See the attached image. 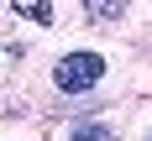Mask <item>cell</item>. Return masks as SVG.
Masks as SVG:
<instances>
[{
    "label": "cell",
    "mask_w": 152,
    "mask_h": 141,
    "mask_svg": "<svg viewBox=\"0 0 152 141\" xmlns=\"http://www.w3.org/2000/svg\"><path fill=\"white\" fill-rule=\"evenodd\" d=\"M68 141H115V131H110L105 120H79L74 131H68Z\"/></svg>",
    "instance_id": "277c9868"
},
{
    "label": "cell",
    "mask_w": 152,
    "mask_h": 141,
    "mask_svg": "<svg viewBox=\"0 0 152 141\" xmlns=\"http://www.w3.org/2000/svg\"><path fill=\"white\" fill-rule=\"evenodd\" d=\"M147 141H152V136H147Z\"/></svg>",
    "instance_id": "5b68a950"
},
{
    "label": "cell",
    "mask_w": 152,
    "mask_h": 141,
    "mask_svg": "<svg viewBox=\"0 0 152 141\" xmlns=\"http://www.w3.org/2000/svg\"><path fill=\"white\" fill-rule=\"evenodd\" d=\"M100 78H105V58H100V52H89V47L63 52L58 68H53V84H58L63 94H89Z\"/></svg>",
    "instance_id": "6da1fadb"
},
{
    "label": "cell",
    "mask_w": 152,
    "mask_h": 141,
    "mask_svg": "<svg viewBox=\"0 0 152 141\" xmlns=\"http://www.w3.org/2000/svg\"><path fill=\"white\" fill-rule=\"evenodd\" d=\"M11 11L21 21H37V26H53V0H11Z\"/></svg>",
    "instance_id": "7a4b0ae2"
},
{
    "label": "cell",
    "mask_w": 152,
    "mask_h": 141,
    "mask_svg": "<svg viewBox=\"0 0 152 141\" xmlns=\"http://www.w3.org/2000/svg\"><path fill=\"white\" fill-rule=\"evenodd\" d=\"M89 21H121L126 16V0H79Z\"/></svg>",
    "instance_id": "3957f363"
}]
</instances>
